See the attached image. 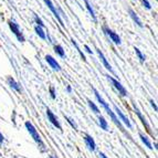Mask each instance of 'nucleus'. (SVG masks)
<instances>
[{
    "label": "nucleus",
    "instance_id": "obj_8",
    "mask_svg": "<svg viewBox=\"0 0 158 158\" xmlns=\"http://www.w3.org/2000/svg\"><path fill=\"white\" fill-rule=\"evenodd\" d=\"M115 111H116V114L118 115V117H119L118 119H119V121H123V123H124V124L126 125V126L128 127V128H132V124H131L129 119L127 118V117L124 115V114H123V112H122L121 110H119V108L117 107V106H115Z\"/></svg>",
    "mask_w": 158,
    "mask_h": 158
},
{
    "label": "nucleus",
    "instance_id": "obj_21",
    "mask_svg": "<svg viewBox=\"0 0 158 158\" xmlns=\"http://www.w3.org/2000/svg\"><path fill=\"white\" fill-rule=\"evenodd\" d=\"M134 50H135V52H136L137 56H138V59H139L140 62H142V63H143V62H145V56H144V54H143V53L140 52L139 49H138V48L135 47V48H134Z\"/></svg>",
    "mask_w": 158,
    "mask_h": 158
},
{
    "label": "nucleus",
    "instance_id": "obj_23",
    "mask_svg": "<svg viewBox=\"0 0 158 158\" xmlns=\"http://www.w3.org/2000/svg\"><path fill=\"white\" fill-rule=\"evenodd\" d=\"M64 117H65V119H66V121H68V123H69V124L71 125V126L73 127L74 129H77V125L75 124V123H74V121H73V119H72V118H70V117H68V116H65V115H64Z\"/></svg>",
    "mask_w": 158,
    "mask_h": 158
},
{
    "label": "nucleus",
    "instance_id": "obj_31",
    "mask_svg": "<svg viewBox=\"0 0 158 158\" xmlns=\"http://www.w3.org/2000/svg\"><path fill=\"white\" fill-rule=\"evenodd\" d=\"M66 91H68L69 93H71V91H72V90H71V87H70V86H68V87H66Z\"/></svg>",
    "mask_w": 158,
    "mask_h": 158
},
{
    "label": "nucleus",
    "instance_id": "obj_27",
    "mask_svg": "<svg viewBox=\"0 0 158 158\" xmlns=\"http://www.w3.org/2000/svg\"><path fill=\"white\" fill-rule=\"evenodd\" d=\"M150 104H152V106L154 107V110H155V111H157V106H156L155 102H154L153 100H150Z\"/></svg>",
    "mask_w": 158,
    "mask_h": 158
},
{
    "label": "nucleus",
    "instance_id": "obj_29",
    "mask_svg": "<svg viewBox=\"0 0 158 158\" xmlns=\"http://www.w3.org/2000/svg\"><path fill=\"white\" fill-rule=\"evenodd\" d=\"M3 139H5V138H3V135L0 133V145H1V144L3 143Z\"/></svg>",
    "mask_w": 158,
    "mask_h": 158
},
{
    "label": "nucleus",
    "instance_id": "obj_28",
    "mask_svg": "<svg viewBox=\"0 0 158 158\" xmlns=\"http://www.w3.org/2000/svg\"><path fill=\"white\" fill-rule=\"evenodd\" d=\"M84 48H85V50H86V52H87V53H90V54H92V50H91L90 48H89V45H84Z\"/></svg>",
    "mask_w": 158,
    "mask_h": 158
},
{
    "label": "nucleus",
    "instance_id": "obj_14",
    "mask_svg": "<svg viewBox=\"0 0 158 158\" xmlns=\"http://www.w3.org/2000/svg\"><path fill=\"white\" fill-rule=\"evenodd\" d=\"M128 13H129V16H131V18L134 20V22L137 24L138 27H140V28H143V23L142 21H140V19L138 18V16H137L136 13H135V11L133 10V9H128Z\"/></svg>",
    "mask_w": 158,
    "mask_h": 158
},
{
    "label": "nucleus",
    "instance_id": "obj_10",
    "mask_svg": "<svg viewBox=\"0 0 158 158\" xmlns=\"http://www.w3.org/2000/svg\"><path fill=\"white\" fill-rule=\"evenodd\" d=\"M134 110H135V113L137 114V116H138V117H139V119L142 121L143 125H144V126L146 127V131H147V132L149 133V134H152V131H150V126L148 125L147 121H146V118L144 117V116H143V114L139 112V110H138V108L136 107V105H134Z\"/></svg>",
    "mask_w": 158,
    "mask_h": 158
},
{
    "label": "nucleus",
    "instance_id": "obj_6",
    "mask_svg": "<svg viewBox=\"0 0 158 158\" xmlns=\"http://www.w3.org/2000/svg\"><path fill=\"white\" fill-rule=\"evenodd\" d=\"M44 2H45V5L48 6V8L50 9L51 10V12L54 15V17L56 18V20H58L59 22H60V24L62 27H64V23H63V21H62V19H61V17H60V15H59V12H58V10H56V8L54 7V5L52 3V1L51 0H44Z\"/></svg>",
    "mask_w": 158,
    "mask_h": 158
},
{
    "label": "nucleus",
    "instance_id": "obj_5",
    "mask_svg": "<svg viewBox=\"0 0 158 158\" xmlns=\"http://www.w3.org/2000/svg\"><path fill=\"white\" fill-rule=\"evenodd\" d=\"M103 30H104V32L107 34L108 37L111 38V40L113 41L114 43H115V44H121V38L118 37V34L115 33L113 30H111L110 28H107L106 26L103 27Z\"/></svg>",
    "mask_w": 158,
    "mask_h": 158
},
{
    "label": "nucleus",
    "instance_id": "obj_12",
    "mask_svg": "<svg viewBox=\"0 0 158 158\" xmlns=\"http://www.w3.org/2000/svg\"><path fill=\"white\" fill-rule=\"evenodd\" d=\"M45 61H47L48 63L50 64V66L53 69V70H56V71H60V70H61L60 64L56 62V59H53L51 56H45Z\"/></svg>",
    "mask_w": 158,
    "mask_h": 158
},
{
    "label": "nucleus",
    "instance_id": "obj_15",
    "mask_svg": "<svg viewBox=\"0 0 158 158\" xmlns=\"http://www.w3.org/2000/svg\"><path fill=\"white\" fill-rule=\"evenodd\" d=\"M84 2H85V7H86L87 11L90 12L91 17L93 18V20L94 21H96V17H95V12H94V9L92 8V6L90 5V2H89V0H84Z\"/></svg>",
    "mask_w": 158,
    "mask_h": 158
},
{
    "label": "nucleus",
    "instance_id": "obj_24",
    "mask_svg": "<svg viewBox=\"0 0 158 158\" xmlns=\"http://www.w3.org/2000/svg\"><path fill=\"white\" fill-rule=\"evenodd\" d=\"M34 21H35V23H37V26L41 27V28H43L44 27V23L42 22V20L39 18L38 16H34Z\"/></svg>",
    "mask_w": 158,
    "mask_h": 158
},
{
    "label": "nucleus",
    "instance_id": "obj_32",
    "mask_svg": "<svg viewBox=\"0 0 158 158\" xmlns=\"http://www.w3.org/2000/svg\"><path fill=\"white\" fill-rule=\"evenodd\" d=\"M50 158H53V157H50Z\"/></svg>",
    "mask_w": 158,
    "mask_h": 158
},
{
    "label": "nucleus",
    "instance_id": "obj_13",
    "mask_svg": "<svg viewBox=\"0 0 158 158\" xmlns=\"http://www.w3.org/2000/svg\"><path fill=\"white\" fill-rule=\"evenodd\" d=\"M7 82H8L9 86H10L11 89H13V90L17 91V92H19V93H21V91H22L21 87H20V85L15 81V79H13L12 77H9L8 79H7Z\"/></svg>",
    "mask_w": 158,
    "mask_h": 158
},
{
    "label": "nucleus",
    "instance_id": "obj_30",
    "mask_svg": "<svg viewBox=\"0 0 158 158\" xmlns=\"http://www.w3.org/2000/svg\"><path fill=\"white\" fill-rule=\"evenodd\" d=\"M100 158H107V157H106L103 153H100Z\"/></svg>",
    "mask_w": 158,
    "mask_h": 158
},
{
    "label": "nucleus",
    "instance_id": "obj_11",
    "mask_svg": "<svg viewBox=\"0 0 158 158\" xmlns=\"http://www.w3.org/2000/svg\"><path fill=\"white\" fill-rule=\"evenodd\" d=\"M84 142L86 144V146L89 147V149L94 152L96 149V144H95L94 139H93V137L90 136V135H84Z\"/></svg>",
    "mask_w": 158,
    "mask_h": 158
},
{
    "label": "nucleus",
    "instance_id": "obj_22",
    "mask_svg": "<svg viewBox=\"0 0 158 158\" xmlns=\"http://www.w3.org/2000/svg\"><path fill=\"white\" fill-rule=\"evenodd\" d=\"M71 41H72V44H73L74 45V47H75V48H77V51H79V53H80V54H81V58L82 59H83V60H86V59H85V56H84V53H83V52H82V50H80V48H79V45H77V41H75V40H74V39H72L71 40Z\"/></svg>",
    "mask_w": 158,
    "mask_h": 158
},
{
    "label": "nucleus",
    "instance_id": "obj_3",
    "mask_svg": "<svg viewBox=\"0 0 158 158\" xmlns=\"http://www.w3.org/2000/svg\"><path fill=\"white\" fill-rule=\"evenodd\" d=\"M8 24H9L10 30L12 31V33L17 37V39H18L20 42H24V37H23V34H22L21 30H20V28H19V24L17 23L16 21H13V20H10V21L8 22Z\"/></svg>",
    "mask_w": 158,
    "mask_h": 158
},
{
    "label": "nucleus",
    "instance_id": "obj_9",
    "mask_svg": "<svg viewBox=\"0 0 158 158\" xmlns=\"http://www.w3.org/2000/svg\"><path fill=\"white\" fill-rule=\"evenodd\" d=\"M96 52H98V56H100L101 61H102L103 65L105 66L106 70H108V71L111 72V73H114V71H113V69H112L111 64H110V63H108V62H107V60H106V58H105V56H104V54H103V53H102V51L98 50V49H96Z\"/></svg>",
    "mask_w": 158,
    "mask_h": 158
},
{
    "label": "nucleus",
    "instance_id": "obj_1",
    "mask_svg": "<svg viewBox=\"0 0 158 158\" xmlns=\"http://www.w3.org/2000/svg\"><path fill=\"white\" fill-rule=\"evenodd\" d=\"M93 91H94V94H95V96H96V100L98 101V103H101V105H102V106H103V108H104V110L106 111V113H107V114H108V116H110V117L112 118V121H113L114 123H115L116 126H118V127H119V129H121L122 132L125 133V129H124V127L122 126L121 121L118 119V117H117V116H116L115 114H114V112L112 111L111 108H110L108 104L105 102V101H104V98H103L102 96H101L100 93H98V91L95 90V89H93Z\"/></svg>",
    "mask_w": 158,
    "mask_h": 158
},
{
    "label": "nucleus",
    "instance_id": "obj_19",
    "mask_svg": "<svg viewBox=\"0 0 158 158\" xmlns=\"http://www.w3.org/2000/svg\"><path fill=\"white\" fill-rule=\"evenodd\" d=\"M54 51H56V54L60 56L61 58H64V56H65V52H64L63 48L61 47V45H59V44L54 45Z\"/></svg>",
    "mask_w": 158,
    "mask_h": 158
},
{
    "label": "nucleus",
    "instance_id": "obj_16",
    "mask_svg": "<svg viewBox=\"0 0 158 158\" xmlns=\"http://www.w3.org/2000/svg\"><path fill=\"white\" fill-rule=\"evenodd\" d=\"M98 124H100L101 128L104 129V131H108V124L106 119L103 117V116H98Z\"/></svg>",
    "mask_w": 158,
    "mask_h": 158
},
{
    "label": "nucleus",
    "instance_id": "obj_4",
    "mask_svg": "<svg viewBox=\"0 0 158 158\" xmlns=\"http://www.w3.org/2000/svg\"><path fill=\"white\" fill-rule=\"evenodd\" d=\"M107 79L112 82V84H113V86L115 87L116 90L118 91V94H121L122 96H126V95H127V91H126V89H125V87L122 85L121 82H118L116 79L110 77V75H107Z\"/></svg>",
    "mask_w": 158,
    "mask_h": 158
},
{
    "label": "nucleus",
    "instance_id": "obj_26",
    "mask_svg": "<svg viewBox=\"0 0 158 158\" xmlns=\"http://www.w3.org/2000/svg\"><path fill=\"white\" fill-rule=\"evenodd\" d=\"M50 93H51V98L54 100L56 98V90H54V87H50Z\"/></svg>",
    "mask_w": 158,
    "mask_h": 158
},
{
    "label": "nucleus",
    "instance_id": "obj_17",
    "mask_svg": "<svg viewBox=\"0 0 158 158\" xmlns=\"http://www.w3.org/2000/svg\"><path fill=\"white\" fill-rule=\"evenodd\" d=\"M34 31H35V33L39 35L41 39H43V40H45L47 39V35H45V32L43 31V29L41 28V27H39V26H35L34 27Z\"/></svg>",
    "mask_w": 158,
    "mask_h": 158
},
{
    "label": "nucleus",
    "instance_id": "obj_20",
    "mask_svg": "<svg viewBox=\"0 0 158 158\" xmlns=\"http://www.w3.org/2000/svg\"><path fill=\"white\" fill-rule=\"evenodd\" d=\"M87 103H89V106L91 107V110H92V111L94 112L95 114H100V110H98V107L96 105H95V104L92 102V101L89 100V101H87Z\"/></svg>",
    "mask_w": 158,
    "mask_h": 158
},
{
    "label": "nucleus",
    "instance_id": "obj_2",
    "mask_svg": "<svg viewBox=\"0 0 158 158\" xmlns=\"http://www.w3.org/2000/svg\"><path fill=\"white\" fill-rule=\"evenodd\" d=\"M26 128L28 129V132H29L30 136L32 137L34 139V142L37 143L38 145L40 146V148H41V150L42 152H45V145L44 143L42 142V138H41V136L39 135V133H38V131L35 129V127L32 125V123H30V122H26Z\"/></svg>",
    "mask_w": 158,
    "mask_h": 158
},
{
    "label": "nucleus",
    "instance_id": "obj_25",
    "mask_svg": "<svg viewBox=\"0 0 158 158\" xmlns=\"http://www.w3.org/2000/svg\"><path fill=\"white\" fill-rule=\"evenodd\" d=\"M143 5H144V7H145L146 9H150L152 8V6H150V3L148 2V0H142Z\"/></svg>",
    "mask_w": 158,
    "mask_h": 158
},
{
    "label": "nucleus",
    "instance_id": "obj_18",
    "mask_svg": "<svg viewBox=\"0 0 158 158\" xmlns=\"http://www.w3.org/2000/svg\"><path fill=\"white\" fill-rule=\"evenodd\" d=\"M139 137H140V139H142V142L144 143V144H145L146 146H147L148 148H149V149H152V143H150V140L148 139V137L147 136H145V135L144 134H142V133H139Z\"/></svg>",
    "mask_w": 158,
    "mask_h": 158
},
{
    "label": "nucleus",
    "instance_id": "obj_7",
    "mask_svg": "<svg viewBox=\"0 0 158 158\" xmlns=\"http://www.w3.org/2000/svg\"><path fill=\"white\" fill-rule=\"evenodd\" d=\"M47 116H48V119L50 121V123L53 126H56L58 129H62V126H61V124L59 123L56 116L54 115V114L51 112V110H49V108H47Z\"/></svg>",
    "mask_w": 158,
    "mask_h": 158
}]
</instances>
